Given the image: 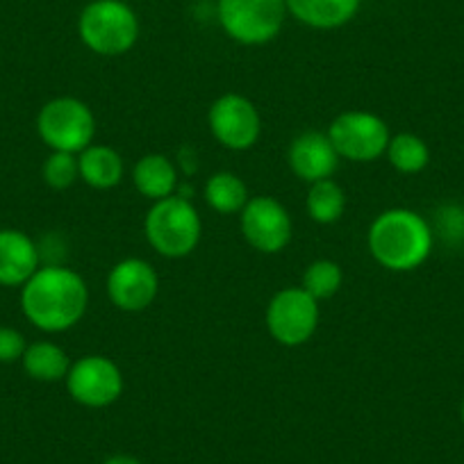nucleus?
Instances as JSON below:
<instances>
[{"label": "nucleus", "mask_w": 464, "mask_h": 464, "mask_svg": "<svg viewBox=\"0 0 464 464\" xmlns=\"http://www.w3.org/2000/svg\"><path fill=\"white\" fill-rule=\"evenodd\" d=\"M89 289L82 276L64 266H39L21 289V310L34 328L64 333L84 316Z\"/></svg>", "instance_id": "f257e3e1"}, {"label": "nucleus", "mask_w": 464, "mask_h": 464, "mask_svg": "<svg viewBox=\"0 0 464 464\" xmlns=\"http://www.w3.org/2000/svg\"><path fill=\"white\" fill-rule=\"evenodd\" d=\"M369 251L385 269L412 271L430 256L432 227L412 209H387L369 227Z\"/></svg>", "instance_id": "f03ea898"}, {"label": "nucleus", "mask_w": 464, "mask_h": 464, "mask_svg": "<svg viewBox=\"0 0 464 464\" xmlns=\"http://www.w3.org/2000/svg\"><path fill=\"white\" fill-rule=\"evenodd\" d=\"M78 34L96 55H123L140 39V19L123 0H93L80 14Z\"/></svg>", "instance_id": "7ed1b4c3"}, {"label": "nucleus", "mask_w": 464, "mask_h": 464, "mask_svg": "<svg viewBox=\"0 0 464 464\" xmlns=\"http://www.w3.org/2000/svg\"><path fill=\"white\" fill-rule=\"evenodd\" d=\"M146 239L164 257H187L200 242V217L182 196L155 200L146 214Z\"/></svg>", "instance_id": "20e7f679"}, {"label": "nucleus", "mask_w": 464, "mask_h": 464, "mask_svg": "<svg viewBox=\"0 0 464 464\" xmlns=\"http://www.w3.org/2000/svg\"><path fill=\"white\" fill-rule=\"evenodd\" d=\"M223 33L244 46H262L278 37L287 19L285 0H218Z\"/></svg>", "instance_id": "39448f33"}, {"label": "nucleus", "mask_w": 464, "mask_h": 464, "mask_svg": "<svg viewBox=\"0 0 464 464\" xmlns=\"http://www.w3.org/2000/svg\"><path fill=\"white\" fill-rule=\"evenodd\" d=\"M37 132L48 149L75 155L92 146L96 121L87 102L73 96H62L42 107L37 116Z\"/></svg>", "instance_id": "423d86ee"}, {"label": "nucleus", "mask_w": 464, "mask_h": 464, "mask_svg": "<svg viewBox=\"0 0 464 464\" xmlns=\"http://www.w3.org/2000/svg\"><path fill=\"white\" fill-rule=\"evenodd\" d=\"M330 141L339 158L351 162H373L387 153L390 146V130L381 116L372 111H343L330 123Z\"/></svg>", "instance_id": "0eeeda50"}, {"label": "nucleus", "mask_w": 464, "mask_h": 464, "mask_svg": "<svg viewBox=\"0 0 464 464\" xmlns=\"http://www.w3.org/2000/svg\"><path fill=\"white\" fill-rule=\"evenodd\" d=\"M319 325V301L303 287H287L271 298L266 307V328L283 346H301L310 342Z\"/></svg>", "instance_id": "6e6552de"}, {"label": "nucleus", "mask_w": 464, "mask_h": 464, "mask_svg": "<svg viewBox=\"0 0 464 464\" xmlns=\"http://www.w3.org/2000/svg\"><path fill=\"white\" fill-rule=\"evenodd\" d=\"M66 390L84 408H107L123 394V373L105 355H84L71 364Z\"/></svg>", "instance_id": "1a4fd4ad"}, {"label": "nucleus", "mask_w": 464, "mask_h": 464, "mask_svg": "<svg viewBox=\"0 0 464 464\" xmlns=\"http://www.w3.org/2000/svg\"><path fill=\"white\" fill-rule=\"evenodd\" d=\"M209 130L230 150H246L260 140L262 121L256 105L239 93H226L209 107Z\"/></svg>", "instance_id": "9d476101"}, {"label": "nucleus", "mask_w": 464, "mask_h": 464, "mask_svg": "<svg viewBox=\"0 0 464 464\" xmlns=\"http://www.w3.org/2000/svg\"><path fill=\"white\" fill-rule=\"evenodd\" d=\"M244 239L260 253H280L292 239V217L271 196H256L242 209Z\"/></svg>", "instance_id": "9b49d317"}, {"label": "nucleus", "mask_w": 464, "mask_h": 464, "mask_svg": "<svg viewBox=\"0 0 464 464\" xmlns=\"http://www.w3.org/2000/svg\"><path fill=\"white\" fill-rule=\"evenodd\" d=\"M160 292V278L153 266L140 257H128L114 265L107 276L110 301L123 312H141L155 301Z\"/></svg>", "instance_id": "f8f14e48"}, {"label": "nucleus", "mask_w": 464, "mask_h": 464, "mask_svg": "<svg viewBox=\"0 0 464 464\" xmlns=\"http://www.w3.org/2000/svg\"><path fill=\"white\" fill-rule=\"evenodd\" d=\"M289 167L303 182H319L337 171L339 153L324 132H303L289 146Z\"/></svg>", "instance_id": "ddd939ff"}, {"label": "nucleus", "mask_w": 464, "mask_h": 464, "mask_svg": "<svg viewBox=\"0 0 464 464\" xmlns=\"http://www.w3.org/2000/svg\"><path fill=\"white\" fill-rule=\"evenodd\" d=\"M39 269V248L24 230H0V285L24 287Z\"/></svg>", "instance_id": "4468645a"}, {"label": "nucleus", "mask_w": 464, "mask_h": 464, "mask_svg": "<svg viewBox=\"0 0 464 464\" xmlns=\"http://www.w3.org/2000/svg\"><path fill=\"white\" fill-rule=\"evenodd\" d=\"M285 3L294 19L314 30L342 28L358 14L362 5V0H285Z\"/></svg>", "instance_id": "2eb2a0df"}, {"label": "nucleus", "mask_w": 464, "mask_h": 464, "mask_svg": "<svg viewBox=\"0 0 464 464\" xmlns=\"http://www.w3.org/2000/svg\"><path fill=\"white\" fill-rule=\"evenodd\" d=\"M132 182H135L137 191H140L141 196H146V198L150 200H162L173 196V191H176L178 171L167 155L150 153L144 155V158L135 164Z\"/></svg>", "instance_id": "dca6fc26"}, {"label": "nucleus", "mask_w": 464, "mask_h": 464, "mask_svg": "<svg viewBox=\"0 0 464 464\" xmlns=\"http://www.w3.org/2000/svg\"><path fill=\"white\" fill-rule=\"evenodd\" d=\"M80 178L93 189H111L123 178V158L110 146H87L78 155Z\"/></svg>", "instance_id": "f3484780"}, {"label": "nucleus", "mask_w": 464, "mask_h": 464, "mask_svg": "<svg viewBox=\"0 0 464 464\" xmlns=\"http://www.w3.org/2000/svg\"><path fill=\"white\" fill-rule=\"evenodd\" d=\"M25 373H28L33 381L39 382H57L64 381L66 373H69L71 362L69 355L64 353V348H60L53 342H34L25 348L24 358Z\"/></svg>", "instance_id": "a211bd4d"}, {"label": "nucleus", "mask_w": 464, "mask_h": 464, "mask_svg": "<svg viewBox=\"0 0 464 464\" xmlns=\"http://www.w3.org/2000/svg\"><path fill=\"white\" fill-rule=\"evenodd\" d=\"M205 200L218 214H235L246 208L248 189L239 176L230 171L214 173L205 185Z\"/></svg>", "instance_id": "6ab92c4d"}, {"label": "nucleus", "mask_w": 464, "mask_h": 464, "mask_svg": "<svg viewBox=\"0 0 464 464\" xmlns=\"http://www.w3.org/2000/svg\"><path fill=\"white\" fill-rule=\"evenodd\" d=\"M307 212L314 218L316 223H334L337 218H342L343 208H346V196L343 189L334 180L325 178V180L312 182L310 191H307Z\"/></svg>", "instance_id": "aec40b11"}, {"label": "nucleus", "mask_w": 464, "mask_h": 464, "mask_svg": "<svg viewBox=\"0 0 464 464\" xmlns=\"http://www.w3.org/2000/svg\"><path fill=\"white\" fill-rule=\"evenodd\" d=\"M387 158L390 164L401 173H419L428 167L430 162V150H428L426 141L410 132H401V135L392 137L390 146H387Z\"/></svg>", "instance_id": "412c9836"}, {"label": "nucleus", "mask_w": 464, "mask_h": 464, "mask_svg": "<svg viewBox=\"0 0 464 464\" xmlns=\"http://www.w3.org/2000/svg\"><path fill=\"white\" fill-rule=\"evenodd\" d=\"M342 266L333 260H316L307 266L305 276H303L301 287L310 294L314 301H325L333 298L342 287Z\"/></svg>", "instance_id": "4be33fe9"}, {"label": "nucleus", "mask_w": 464, "mask_h": 464, "mask_svg": "<svg viewBox=\"0 0 464 464\" xmlns=\"http://www.w3.org/2000/svg\"><path fill=\"white\" fill-rule=\"evenodd\" d=\"M44 182L53 189H69L75 180L80 178V164L73 153H62V150H53L48 160L44 162L42 169Z\"/></svg>", "instance_id": "5701e85b"}, {"label": "nucleus", "mask_w": 464, "mask_h": 464, "mask_svg": "<svg viewBox=\"0 0 464 464\" xmlns=\"http://www.w3.org/2000/svg\"><path fill=\"white\" fill-rule=\"evenodd\" d=\"M25 348H28V343H25V337L19 330L7 328V325L0 328V364H12L21 360Z\"/></svg>", "instance_id": "b1692460"}, {"label": "nucleus", "mask_w": 464, "mask_h": 464, "mask_svg": "<svg viewBox=\"0 0 464 464\" xmlns=\"http://www.w3.org/2000/svg\"><path fill=\"white\" fill-rule=\"evenodd\" d=\"M102 464H141V462L137 458H132V455H111V458L105 459Z\"/></svg>", "instance_id": "393cba45"}, {"label": "nucleus", "mask_w": 464, "mask_h": 464, "mask_svg": "<svg viewBox=\"0 0 464 464\" xmlns=\"http://www.w3.org/2000/svg\"><path fill=\"white\" fill-rule=\"evenodd\" d=\"M462 423H464V401H462Z\"/></svg>", "instance_id": "a878e982"}]
</instances>
